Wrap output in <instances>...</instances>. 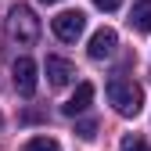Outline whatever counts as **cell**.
<instances>
[{"label": "cell", "mask_w": 151, "mask_h": 151, "mask_svg": "<svg viewBox=\"0 0 151 151\" xmlns=\"http://www.w3.org/2000/svg\"><path fill=\"white\" fill-rule=\"evenodd\" d=\"M115 47H119V36H115V29H97L90 36V47H86V54L93 61H104V58H111V54H115Z\"/></svg>", "instance_id": "277c9868"}, {"label": "cell", "mask_w": 151, "mask_h": 151, "mask_svg": "<svg viewBox=\"0 0 151 151\" xmlns=\"http://www.w3.org/2000/svg\"><path fill=\"white\" fill-rule=\"evenodd\" d=\"M93 4H97L101 11H119V7H122V0H93Z\"/></svg>", "instance_id": "7c38bea8"}, {"label": "cell", "mask_w": 151, "mask_h": 151, "mask_svg": "<svg viewBox=\"0 0 151 151\" xmlns=\"http://www.w3.org/2000/svg\"><path fill=\"white\" fill-rule=\"evenodd\" d=\"M90 101H93V83H79V86H76V93L65 101L61 111H65V115H79V111L90 108Z\"/></svg>", "instance_id": "52a82bcc"}, {"label": "cell", "mask_w": 151, "mask_h": 151, "mask_svg": "<svg viewBox=\"0 0 151 151\" xmlns=\"http://www.w3.org/2000/svg\"><path fill=\"white\" fill-rule=\"evenodd\" d=\"M119 151H151L140 137H133V133H129V137H122V144H119Z\"/></svg>", "instance_id": "30bf717a"}, {"label": "cell", "mask_w": 151, "mask_h": 151, "mask_svg": "<svg viewBox=\"0 0 151 151\" xmlns=\"http://www.w3.org/2000/svg\"><path fill=\"white\" fill-rule=\"evenodd\" d=\"M50 29H54V36H58V40L76 43V40L83 36V29H86V14H83V11H61V14L50 22Z\"/></svg>", "instance_id": "3957f363"}, {"label": "cell", "mask_w": 151, "mask_h": 151, "mask_svg": "<svg viewBox=\"0 0 151 151\" xmlns=\"http://www.w3.org/2000/svg\"><path fill=\"white\" fill-rule=\"evenodd\" d=\"M11 72H14L18 93H22V97H32V93H36V61H32V58H18Z\"/></svg>", "instance_id": "8992f818"}, {"label": "cell", "mask_w": 151, "mask_h": 151, "mask_svg": "<svg viewBox=\"0 0 151 151\" xmlns=\"http://www.w3.org/2000/svg\"><path fill=\"white\" fill-rule=\"evenodd\" d=\"M0 126H4V119H0Z\"/></svg>", "instance_id": "5bb4252c"}, {"label": "cell", "mask_w": 151, "mask_h": 151, "mask_svg": "<svg viewBox=\"0 0 151 151\" xmlns=\"http://www.w3.org/2000/svg\"><path fill=\"white\" fill-rule=\"evenodd\" d=\"M129 25L140 29V32H151V0L133 4V11H129Z\"/></svg>", "instance_id": "ba28073f"}, {"label": "cell", "mask_w": 151, "mask_h": 151, "mask_svg": "<svg viewBox=\"0 0 151 151\" xmlns=\"http://www.w3.org/2000/svg\"><path fill=\"white\" fill-rule=\"evenodd\" d=\"M43 72H47L50 86H68V83L76 79V65H72L68 58H58V54H50V58H47Z\"/></svg>", "instance_id": "5b68a950"}, {"label": "cell", "mask_w": 151, "mask_h": 151, "mask_svg": "<svg viewBox=\"0 0 151 151\" xmlns=\"http://www.w3.org/2000/svg\"><path fill=\"white\" fill-rule=\"evenodd\" d=\"M11 36L18 47H32L40 40V18L32 14V7H25V4L11 7Z\"/></svg>", "instance_id": "7a4b0ae2"}, {"label": "cell", "mask_w": 151, "mask_h": 151, "mask_svg": "<svg viewBox=\"0 0 151 151\" xmlns=\"http://www.w3.org/2000/svg\"><path fill=\"white\" fill-rule=\"evenodd\" d=\"M108 101H111V108H115L119 115H140V108H144V90H140L133 79L115 76V79H108Z\"/></svg>", "instance_id": "6da1fadb"}, {"label": "cell", "mask_w": 151, "mask_h": 151, "mask_svg": "<svg viewBox=\"0 0 151 151\" xmlns=\"http://www.w3.org/2000/svg\"><path fill=\"white\" fill-rule=\"evenodd\" d=\"M22 151H61V144L54 137H32V140H25Z\"/></svg>", "instance_id": "9c48e42d"}, {"label": "cell", "mask_w": 151, "mask_h": 151, "mask_svg": "<svg viewBox=\"0 0 151 151\" xmlns=\"http://www.w3.org/2000/svg\"><path fill=\"white\" fill-rule=\"evenodd\" d=\"M43 4H58V0H43Z\"/></svg>", "instance_id": "4fadbf2b"}, {"label": "cell", "mask_w": 151, "mask_h": 151, "mask_svg": "<svg viewBox=\"0 0 151 151\" xmlns=\"http://www.w3.org/2000/svg\"><path fill=\"white\" fill-rule=\"evenodd\" d=\"M76 133H79L83 140H93V133H97V122H93V119H86V122H79V126H76Z\"/></svg>", "instance_id": "8fae6325"}]
</instances>
